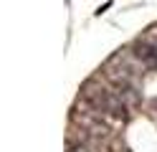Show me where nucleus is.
<instances>
[{"label": "nucleus", "mask_w": 157, "mask_h": 152, "mask_svg": "<svg viewBox=\"0 0 157 152\" xmlns=\"http://www.w3.org/2000/svg\"><path fill=\"white\" fill-rule=\"evenodd\" d=\"M134 56L142 61V66L147 68H157V48L150 43H137L134 46Z\"/></svg>", "instance_id": "obj_2"}, {"label": "nucleus", "mask_w": 157, "mask_h": 152, "mask_svg": "<svg viewBox=\"0 0 157 152\" xmlns=\"http://www.w3.org/2000/svg\"><path fill=\"white\" fill-rule=\"evenodd\" d=\"M91 107L96 111H109L114 117H127V107L122 99H117L114 94H109L106 89H99V91H91Z\"/></svg>", "instance_id": "obj_1"}]
</instances>
